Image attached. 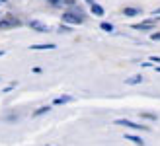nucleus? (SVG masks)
Returning a JSON list of instances; mask_svg holds the SVG:
<instances>
[{"instance_id": "nucleus-1", "label": "nucleus", "mask_w": 160, "mask_h": 146, "mask_svg": "<svg viewBox=\"0 0 160 146\" xmlns=\"http://www.w3.org/2000/svg\"><path fill=\"white\" fill-rule=\"evenodd\" d=\"M20 20L14 18V16H6V18L0 20V29H12V27H18L20 26Z\"/></svg>"}, {"instance_id": "nucleus-2", "label": "nucleus", "mask_w": 160, "mask_h": 146, "mask_svg": "<svg viewBox=\"0 0 160 146\" xmlns=\"http://www.w3.org/2000/svg\"><path fill=\"white\" fill-rule=\"evenodd\" d=\"M62 22H67V23H72V26H78V23H82V14L65 12V14H62Z\"/></svg>"}, {"instance_id": "nucleus-3", "label": "nucleus", "mask_w": 160, "mask_h": 146, "mask_svg": "<svg viewBox=\"0 0 160 146\" xmlns=\"http://www.w3.org/2000/svg\"><path fill=\"white\" fill-rule=\"evenodd\" d=\"M115 125H121V127H129V129H141V131H148L147 125H139V123H133L129 119H117Z\"/></svg>"}, {"instance_id": "nucleus-4", "label": "nucleus", "mask_w": 160, "mask_h": 146, "mask_svg": "<svg viewBox=\"0 0 160 146\" xmlns=\"http://www.w3.org/2000/svg\"><path fill=\"white\" fill-rule=\"evenodd\" d=\"M156 22L158 20H147V22H141V23H135V29H141V31H147V29H152L156 26Z\"/></svg>"}, {"instance_id": "nucleus-5", "label": "nucleus", "mask_w": 160, "mask_h": 146, "mask_svg": "<svg viewBox=\"0 0 160 146\" xmlns=\"http://www.w3.org/2000/svg\"><path fill=\"white\" fill-rule=\"evenodd\" d=\"M29 27H31V29H35V31H41V33L49 31V26H45V23H43V22H39V20H31V22H29Z\"/></svg>"}, {"instance_id": "nucleus-6", "label": "nucleus", "mask_w": 160, "mask_h": 146, "mask_svg": "<svg viewBox=\"0 0 160 146\" xmlns=\"http://www.w3.org/2000/svg\"><path fill=\"white\" fill-rule=\"evenodd\" d=\"M141 82H142V76H141V74H135V76H131V78L125 80L127 86H135V84H141Z\"/></svg>"}, {"instance_id": "nucleus-7", "label": "nucleus", "mask_w": 160, "mask_h": 146, "mask_svg": "<svg viewBox=\"0 0 160 146\" xmlns=\"http://www.w3.org/2000/svg\"><path fill=\"white\" fill-rule=\"evenodd\" d=\"M74 97L72 95H61V97H55V105H62V103H68V101H72Z\"/></svg>"}, {"instance_id": "nucleus-8", "label": "nucleus", "mask_w": 160, "mask_h": 146, "mask_svg": "<svg viewBox=\"0 0 160 146\" xmlns=\"http://www.w3.org/2000/svg\"><path fill=\"white\" fill-rule=\"evenodd\" d=\"M125 140H131V142H135L137 146H145V142H142L141 136H135V134H125Z\"/></svg>"}, {"instance_id": "nucleus-9", "label": "nucleus", "mask_w": 160, "mask_h": 146, "mask_svg": "<svg viewBox=\"0 0 160 146\" xmlns=\"http://www.w3.org/2000/svg\"><path fill=\"white\" fill-rule=\"evenodd\" d=\"M31 51H45V49H55L53 43H43V45H31Z\"/></svg>"}, {"instance_id": "nucleus-10", "label": "nucleus", "mask_w": 160, "mask_h": 146, "mask_svg": "<svg viewBox=\"0 0 160 146\" xmlns=\"http://www.w3.org/2000/svg\"><path fill=\"white\" fill-rule=\"evenodd\" d=\"M90 6H92V14H96V16H103V8H102L100 4L94 2V4H90Z\"/></svg>"}, {"instance_id": "nucleus-11", "label": "nucleus", "mask_w": 160, "mask_h": 146, "mask_svg": "<svg viewBox=\"0 0 160 146\" xmlns=\"http://www.w3.org/2000/svg\"><path fill=\"white\" fill-rule=\"evenodd\" d=\"M51 111V107H47V105H43V107H39L35 113H33V117H39V115H43V113H49Z\"/></svg>"}, {"instance_id": "nucleus-12", "label": "nucleus", "mask_w": 160, "mask_h": 146, "mask_svg": "<svg viewBox=\"0 0 160 146\" xmlns=\"http://www.w3.org/2000/svg\"><path fill=\"white\" fill-rule=\"evenodd\" d=\"M125 16H137L139 14V8H125Z\"/></svg>"}, {"instance_id": "nucleus-13", "label": "nucleus", "mask_w": 160, "mask_h": 146, "mask_svg": "<svg viewBox=\"0 0 160 146\" xmlns=\"http://www.w3.org/2000/svg\"><path fill=\"white\" fill-rule=\"evenodd\" d=\"M103 31H113V26L111 23H108V22H102V26H100Z\"/></svg>"}, {"instance_id": "nucleus-14", "label": "nucleus", "mask_w": 160, "mask_h": 146, "mask_svg": "<svg viewBox=\"0 0 160 146\" xmlns=\"http://www.w3.org/2000/svg\"><path fill=\"white\" fill-rule=\"evenodd\" d=\"M49 2H51L53 6H59V4H65V0H49Z\"/></svg>"}, {"instance_id": "nucleus-15", "label": "nucleus", "mask_w": 160, "mask_h": 146, "mask_svg": "<svg viewBox=\"0 0 160 146\" xmlns=\"http://www.w3.org/2000/svg\"><path fill=\"white\" fill-rule=\"evenodd\" d=\"M142 117H147V119H156V115H150V113H142Z\"/></svg>"}, {"instance_id": "nucleus-16", "label": "nucleus", "mask_w": 160, "mask_h": 146, "mask_svg": "<svg viewBox=\"0 0 160 146\" xmlns=\"http://www.w3.org/2000/svg\"><path fill=\"white\" fill-rule=\"evenodd\" d=\"M150 62H160V56H150Z\"/></svg>"}, {"instance_id": "nucleus-17", "label": "nucleus", "mask_w": 160, "mask_h": 146, "mask_svg": "<svg viewBox=\"0 0 160 146\" xmlns=\"http://www.w3.org/2000/svg\"><path fill=\"white\" fill-rule=\"evenodd\" d=\"M65 4L67 6H74V0H65Z\"/></svg>"}, {"instance_id": "nucleus-18", "label": "nucleus", "mask_w": 160, "mask_h": 146, "mask_svg": "<svg viewBox=\"0 0 160 146\" xmlns=\"http://www.w3.org/2000/svg\"><path fill=\"white\" fill-rule=\"evenodd\" d=\"M152 16H154V18H158V16H160V10H154V12H152Z\"/></svg>"}, {"instance_id": "nucleus-19", "label": "nucleus", "mask_w": 160, "mask_h": 146, "mask_svg": "<svg viewBox=\"0 0 160 146\" xmlns=\"http://www.w3.org/2000/svg\"><path fill=\"white\" fill-rule=\"evenodd\" d=\"M152 39H154V41H156V39H160V33H154V35H152Z\"/></svg>"}, {"instance_id": "nucleus-20", "label": "nucleus", "mask_w": 160, "mask_h": 146, "mask_svg": "<svg viewBox=\"0 0 160 146\" xmlns=\"http://www.w3.org/2000/svg\"><path fill=\"white\" fill-rule=\"evenodd\" d=\"M152 68H154V70H156V72H160V66H152Z\"/></svg>"}, {"instance_id": "nucleus-21", "label": "nucleus", "mask_w": 160, "mask_h": 146, "mask_svg": "<svg viewBox=\"0 0 160 146\" xmlns=\"http://www.w3.org/2000/svg\"><path fill=\"white\" fill-rule=\"evenodd\" d=\"M86 2H88V4H94V0H86Z\"/></svg>"}, {"instance_id": "nucleus-22", "label": "nucleus", "mask_w": 160, "mask_h": 146, "mask_svg": "<svg viewBox=\"0 0 160 146\" xmlns=\"http://www.w3.org/2000/svg\"><path fill=\"white\" fill-rule=\"evenodd\" d=\"M4 2H6V0H0V4H4Z\"/></svg>"}, {"instance_id": "nucleus-23", "label": "nucleus", "mask_w": 160, "mask_h": 146, "mask_svg": "<svg viewBox=\"0 0 160 146\" xmlns=\"http://www.w3.org/2000/svg\"><path fill=\"white\" fill-rule=\"evenodd\" d=\"M2 55H4V53H2V51H0V56H2Z\"/></svg>"}]
</instances>
